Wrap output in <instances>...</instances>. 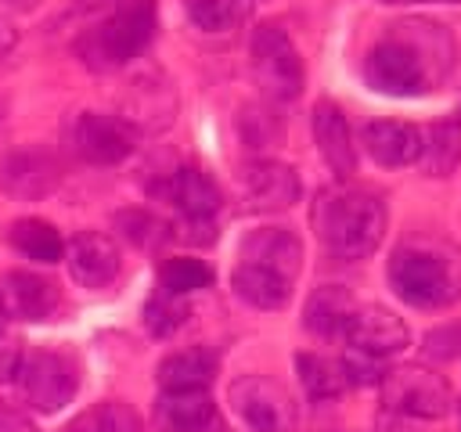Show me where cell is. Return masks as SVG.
Here are the masks:
<instances>
[{
  "label": "cell",
  "mask_w": 461,
  "mask_h": 432,
  "mask_svg": "<svg viewBox=\"0 0 461 432\" xmlns=\"http://www.w3.org/2000/svg\"><path fill=\"white\" fill-rule=\"evenodd\" d=\"M101 4H112V0H72L76 11H94V7H101Z\"/></svg>",
  "instance_id": "cell-36"
},
{
  "label": "cell",
  "mask_w": 461,
  "mask_h": 432,
  "mask_svg": "<svg viewBox=\"0 0 461 432\" xmlns=\"http://www.w3.org/2000/svg\"><path fill=\"white\" fill-rule=\"evenodd\" d=\"M353 310H357V302L342 284H321L310 292V299L303 306V324H306V331H313L321 338H335L346 331V320Z\"/></svg>",
  "instance_id": "cell-22"
},
{
  "label": "cell",
  "mask_w": 461,
  "mask_h": 432,
  "mask_svg": "<svg viewBox=\"0 0 461 432\" xmlns=\"http://www.w3.org/2000/svg\"><path fill=\"white\" fill-rule=\"evenodd\" d=\"M184 11L191 18V25L202 32H227L241 18L238 0H184Z\"/></svg>",
  "instance_id": "cell-29"
},
{
  "label": "cell",
  "mask_w": 461,
  "mask_h": 432,
  "mask_svg": "<svg viewBox=\"0 0 461 432\" xmlns=\"http://www.w3.org/2000/svg\"><path fill=\"white\" fill-rule=\"evenodd\" d=\"M212 284V266L202 263V259H191V256H173L158 266V288L169 292V295H191L198 288H209Z\"/></svg>",
  "instance_id": "cell-28"
},
{
  "label": "cell",
  "mask_w": 461,
  "mask_h": 432,
  "mask_svg": "<svg viewBox=\"0 0 461 432\" xmlns=\"http://www.w3.org/2000/svg\"><path fill=\"white\" fill-rule=\"evenodd\" d=\"M310 220H313V230L324 252L353 263L378 248L389 212L375 191L353 187V184H331L317 191Z\"/></svg>",
  "instance_id": "cell-2"
},
{
  "label": "cell",
  "mask_w": 461,
  "mask_h": 432,
  "mask_svg": "<svg viewBox=\"0 0 461 432\" xmlns=\"http://www.w3.org/2000/svg\"><path fill=\"white\" fill-rule=\"evenodd\" d=\"M220 371V360L212 349L205 346H187V349H176L169 356H162L158 364V385L162 392H202L212 385Z\"/></svg>",
  "instance_id": "cell-19"
},
{
  "label": "cell",
  "mask_w": 461,
  "mask_h": 432,
  "mask_svg": "<svg viewBox=\"0 0 461 432\" xmlns=\"http://www.w3.org/2000/svg\"><path fill=\"white\" fill-rule=\"evenodd\" d=\"M61 432H140V414L126 400H101L76 414Z\"/></svg>",
  "instance_id": "cell-27"
},
{
  "label": "cell",
  "mask_w": 461,
  "mask_h": 432,
  "mask_svg": "<svg viewBox=\"0 0 461 432\" xmlns=\"http://www.w3.org/2000/svg\"><path fill=\"white\" fill-rule=\"evenodd\" d=\"M360 144L367 148V155L378 166H411L421 155V130L414 122H400V119H375L360 130Z\"/></svg>",
  "instance_id": "cell-18"
},
{
  "label": "cell",
  "mask_w": 461,
  "mask_h": 432,
  "mask_svg": "<svg viewBox=\"0 0 461 432\" xmlns=\"http://www.w3.org/2000/svg\"><path fill=\"white\" fill-rule=\"evenodd\" d=\"M65 263H68V274L76 284L83 288H104L119 277V248L108 234H97V230H79L68 238L65 245Z\"/></svg>",
  "instance_id": "cell-15"
},
{
  "label": "cell",
  "mask_w": 461,
  "mask_h": 432,
  "mask_svg": "<svg viewBox=\"0 0 461 432\" xmlns=\"http://www.w3.org/2000/svg\"><path fill=\"white\" fill-rule=\"evenodd\" d=\"M14 43H18V29L7 18H0V54H7Z\"/></svg>",
  "instance_id": "cell-35"
},
{
  "label": "cell",
  "mask_w": 461,
  "mask_h": 432,
  "mask_svg": "<svg viewBox=\"0 0 461 432\" xmlns=\"http://www.w3.org/2000/svg\"><path fill=\"white\" fill-rule=\"evenodd\" d=\"M0 4H11V7H32V4H40V0H0Z\"/></svg>",
  "instance_id": "cell-38"
},
{
  "label": "cell",
  "mask_w": 461,
  "mask_h": 432,
  "mask_svg": "<svg viewBox=\"0 0 461 432\" xmlns=\"http://www.w3.org/2000/svg\"><path fill=\"white\" fill-rule=\"evenodd\" d=\"M378 382H382V403L407 418L432 421V418H443L454 403L447 378L425 364H400V367L385 371Z\"/></svg>",
  "instance_id": "cell-7"
},
{
  "label": "cell",
  "mask_w": 461,
  "mask_h": 432,
  "mask_svg": "<svg viewBox=\"0 0 461 432\" xmlns=\"http://www.w3.org/2000/svg\"><path fill=\"white\" fill-rule=\"evenodd\" d=\"M0 324H4V306H0Z\"/></svg>",
  "instance_id": "cell-39"
},
{
  "label": "cell",
  "mask_w": 461,
  "mask_h": 432,
  "mask_svg": "<svg viewBox=\"0 0 461 432\" xmlns=\"http://www.w3.org/2000/svg\"><path fill=\"white\" fill-rule=\"evenodd\" d=\"M389 284L418 310H443L461 299V252L439 238H407L389 256Z\"/></svg>",
  "instance_id": "cell-3"
},
{
  "label": "cell",
  "mask_w": 461,
  "mask_h": 432,
  "mask_svg": "<svg viewBox=\"0 0 461 432\" xmlns=\"http://www.w3.org/2000/svg\"><path fill=\"white\" fill-rule=\"evenodd\" d=\"M155 25H158L155 0H119L94 29H86L76 40V54L94 72H115L151 43Z\"/></svg>",
  "instance_id": "cell-4"
},
{
  "label": "cell",
  "mask_w": 461,
  "mask_h": 432,
  "mask_svg": "<svg viewBox=\"0 0 461 432\" xmlns=\"http://www.w3.org/2000/svg\"><path fill=\"white\" fill-rule=\"evenodd\" d=\"M184 317H187L184 299H180V295H169V292H162V288H158V292L148 299V306H144V324H148V331L158 335V338L173 335V331L184 324Z\"/></svg>",
  "instance_id": "cell-31"
},
{
  "label": "cell",
  "mask_w": 461,
  "mask_h": 432,
  "mask_svg": "<svg viewBox=\"0 0 461 432\" xmlns=\"http://www.w3.org/2000/svg\"><path fill=\"white\" fill-rule=\"evenodd\" d=\"M4 238H7V245H11L14 252H22L25 259H36V263H58V259L65 256L61 234H58L47 220H36V216L14 220Z\"/></svg>",
  "instance_id": "cell-23"
},
{
  "label": "cell",
  "mask_w": 461,
  "mask_h": 432,
  "mask_svg": "<svg viewBox=\"0 0 461 432\" xmlns=\"http://www.w3.org/2000/svg\"><path fill=\"white\" fill-rule=\"evenodd\" d=\"M0 432H36V428L22 410H14L11 403L0 400Z\"/></svg>",
  "instance_id": "cell-34"
},
{
  "label": "cell",
  "mask_w": 461,
  "mask_h": 432,
  "mask_svg": "<svg viewBox=\"0 0 461 432\" xmlns=\"http://www.w3.org/2000/svg\"><path fill=\"white\" fill-rule=\"evenodd\" d=\"M238 263L259 274H270L285 284H295L303 270V241L285 227H259L249 230L238 245Z\"/></svg>",
  "instance_id": "cell-11"
},
{
  "label": "cell",
  "mask_w": 461,
  "mask_h": 432,
  "mask_svg": "<svg viewBox=\"0 0 461 432\" xmlns=\"http://www.w3.org/2000/svg\"><path fill=\"white\" fill-rule=\"evenodd\" d=\"M249 61H252V79L256 86L274 97V101H292L303 94V58L292 43V36L274 25V22H263L256 32H252V43H249Z\"/></svg>",
  "instance_id": "cell-5"
},
{
  "label": "cell",
  "mask_w": 461,
  "mask_h": 432,
  "mask_svg": "<svg viewBox=\"0 0 461 432\" xmlns=\"http://www.w3.org/2000/svg\"><path fill=\"white\" fill-rule=\"evenodd\" d=\"M61 184V166L43 148H14L0 158V191L18 202L47 198Z\"/></svg>",
  "instance_id": "cell-12"
},
{
  "label": "cell",
  "mask_w": 461,
  "mask_h": 432,
  "mask_svg": "<svg viewBox=\"0 0 461 432\" xmlns=\"http://www.w3.org/2000/svg\"><path fill=\"white\" fill-rule=\"evenodd\" d=\"M137 130L122 115H104V112H79L68 122V144L72 151L90 162V166H115L133 155L137 148Z\"/></svg>",
  "instance_id": "cell-9"
},
{
  "label": "cell",
  "mask_w": 461,
  "mask_h": 432,
  "mask_svg": "<svg viewBox=\"0 0 461 432\" xmlns=\"http://www.w3.org/2000/svg\"><path fill=\"white\" fill-rule=\"evenodd\" d=\"M425 356L432 360H461V324H443L425 335Z\"/></svg>",
  "instance_id": "cell-32"
},
{
  "label": "cell",
  "mask_w": 461,
  "mask_h": 432,
  "mask_svg": "<svg viewBox=\"0 0 461 432\" xmlns=\"http://www.w3.org/2000/svg\"><path fill=\"white\" fill-rule=\"evenodd\" d=\"M454 65V40L439 22L407 18L364 58V83L385 97H418L436 90Z\"/></svg>",
  "instance_id": "cell-1"
},
{
  "label": "cell",
  "mask_w": 461,
  "mask_h": 432,
  "mask_svg": "<svg viewBox=\"0 0 461 432\" xmlns=\"http://www.w3.org/2000/svg\"><path fill=\"white\" fill-rule=\"evenodd\" d=\"M173 112H176V97H173L169 83H162V79H155V83L151 79H137L122 119L137 133H155V130H166L173 122Z\"/></svg>",
  "instance_id": "cell-21"
},
{
  "label": "cell",
  "mask_w": 461,
  "mask_h": 432,
  "mask_svg": "<svg viewBox=\"0 0 461 432\" xmlns=\"http://www.w3.org/2000/svg\"><path fill=\"white\" fill-rule=\"evenodd\" d=\"M342 338L353 346V353L371 356V360H385V356L400 353L411 342V331L385 306H357L349 313V320H346Z\"/></svg>",
  "instance_id": "cell-13"
},
{
  "label": "cell",
  "mask_w": 461,
  "mask_h": 432,
  "mask_svg": "<svg viewBox=\"0 0 461 432\" xmlns=\"http://www.w3.org/2000/svg\"><path fill=\"white\" fill-rule=\"evenodd\" d=\"M115 227H119L122 238H130L137 248H158V245L173 234L158 216H151V212H144V209H126V212H119V216H115Z\"/></svg>",
  "instance_id": "cell-30"
},
{
  "label": "cell",
  "mask_w": 461,
  "mask_h": 432,
  "mask_svg": "<svg viewBox=\"0 0 461 432\" xmlns=\"http://www.w3.org/2000/svg\"><path fill=\"white\" fill-rule=\"evenodd\" d=\"M22 356H25V353H22V342L0 331V385H4V382H14V374H18V367H22Z\"/></svg>",
  "instance_id": "cell-33"
},
{
  "label": "cell",
  "mask_w": 461,
  "mask_h": 432,
  "mask_svg": "<svg viewBox=\"0 0 461 432\" xmlns=\"http://www.w3.org/2000/svg\"><path fill=\"white\" fill-rule=\"evenodd\" d=\"M313 140H317L321 158L335 173V180L346 184L357 173V148H353L349 122H346V115L335 101H317V108H313Z\"/></svg>",
  "instance_id": "cell-17"
},
{
  "label": "cell",
  "mask_w": 461,
  "mask_h": 432,
  "mask_svg": "<svg viewBox=\"0 0 461 432\" xmlns=\"http://www.w3.org/2000/svg\"><path fill=\"white\" fill-rule=\"evenodd\" d=\"M295 371H299V382H303L310 400H335L349 385L346 371H342V360H328L321 353H299Z\"/></svg>",
  "instance_id": "cell-26"
},
{
  "label": "cell",
  "mask_w": 461,
  "mask_h": 432,
  "mask_svg": "<svg viewBox=\"0 0 461 432\" xmlns=\"http://www.w3.org/2000/svg\"><path fill=\"white\" fill-rule=\"evenodd\" d=\"M461 158V122H436L421 133V169L429 176H450Z\"/></svg>",
  "instance_id": "cell-24"
},
{
  "label": "cell",
  "mask_w": 461,
  "mask_h": 432,
  "mask_svg": "<svg viewBox=\"0 0 461 432\" xmlns=\"http://www.w3.org/2000/svg\"><path fill=\"white\" fill-rule=\"evenodd\" d=\"M61 302V292L50 277L32 270H7L0 281V306L4 317L14 320H47Z\"/></svg>",
  "instance_id": "cell-16"
},
{
  "label": "cell",
  "mask_w": 461,
  "mask_h": 432,
  "mask_svg": "<svg viewBox=\"0 0 461 432\" xmlns=\"http://www.w3.org/2000/svg\"><path fill=\"white\" fill-rule=\"evenodd\" d=\"M299 176L292 166L274 158H256L241 169V202L249 212H281L299 198Z\"/></svg>",
  "instance_id": "cell-14"
},
{
  "label": "cell",
  "mask_w": 461,
  "mask_h": 432,
  "mask_svg": "<svg viewBox=\"0 0 461 432\" xmlns=\"http://www.w3.org/2000/svg\"><path fill=\"white\" fill-rule=\"evenodd\" d=\"M148 191H151L155 198L169 202V205L184 216V223H209V220L220 212V205H223L220 184H216L205 169H194V166H176V169H169V173H166L162 180H155Z\"/></svg>",
  "instance_id": "cell-10"
},
{
  "label": "cell",
  "mask_w": 461,
  "mask_h": 432,
  "mask_svg": "<svg viewBox=\"0 0 461 432\" xmlns=\"http://www.w3.org/2000/svg\"><path fill=\"white\" fill-rule=\"evenodd\" d=\"M230 288H234L238 299H245L256 310H281L288 302V295H292V284H285V281H277L270 274H259L252 266H241V263L230 274Z\"/></svg>",
  "instance_id": "cell-25"
},
{
  "label": "cell",
  "mask_w": 461,
  "mask_h": 432,
  "mask_svg": "<svg viewBox=\"0 0 461 432\" xmlns=\"http://www.w3.org/2000/svg\"><path fill=\"white\" fill-rule=\"evenodd\" d=\"M378 4H450V0H378Z\"/></svg>",
  "instance_id": "cell-37"
},
{
  "label": "cell",
  "mask_w": 461,
  "mask_h": 432,
  "mask_svg": "<svg viewBox=\"0 0 461 432\" xmlns=\"http://www.w3.org/2000/svg\"><path fill=\"white\" fill-rule=\"evenodd\" d=\"M14 382L32 410L58 414L79 392V364L72 353L61 349H32L29 356H22Z\"/></svg>",
  "instance_id": "cell-6"
},
{
  "label": "cell",
  "mask_w": 461,
  "mask_h": 432,
  "mask_svg": "<svg viewBox=\"0 0 461 432\" xmlns=\"http://www.w3.org/2000/svg\"><path fill=\"white\" fill-rule=\"evenodd\" d=\"M158 432H212L216 428V403L209 389L202 392H162L155 403Z\"/></svg>",
  "instance_id": "cell-20"
},
{
  "label": "cell",
  "mask_w": 461,
  "mask_h": 432,
  "mask_svg": "<svg viewBox=\"0 0 461 432\" xmlns=\"http://www.w3.org/2000/svg\"><path fill=\"white\" fill-rule=\"evenodd\" d=\"M230 407L252 432H292L295 400L267 374H245L230 385Z\"/></svg>",
  "instance_id": "cell-8"
}]
</instances>
